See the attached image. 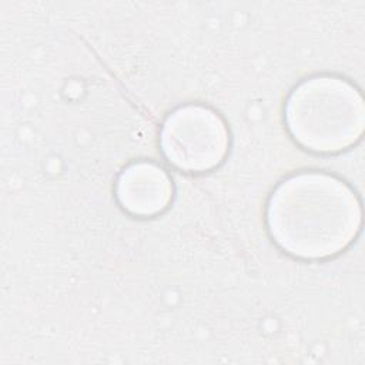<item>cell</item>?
I'll use <instances>...</instances> for the list:
<instances>
[{"label": "cell", "mask_w": 365, "mask_h": 365, "mask_svg": "<svg viewBox=\"0 0 365 365\" xmlns=\"http://www.w3.org/2000/svg\"><path fill=\"white\" fill-rule=\"evenodd\" d=\"M361 205L341 180L302 173L272 192L267 222L274 241L299 258H327L346 248L361 228Z\"/></svg>", "instance_id": "cell-1"}, {"label": "cell", "mask_w": 365, "mask_h": 365, "mask_svg": "<svg viewBox=\"0 0 365 365\" xmlns=\"http://www.w3.org/2000/svg\"><path fill=\"white\" fill-rule=\"evenodd\" d=\"M285 123L302 147L318 153H336L359 140L365 124L364 100L342 78L314 77L289 94Z\"/></svg>", "instance_id": "cell-2"}, {"label": "cell", "mask_w": 365, "mask_h": 365, "mask_svg": "<svg viewBox=\"0 0 365 365\" xmlns=\"http://www.w3.org/2000/svg\"><path fill=\"white\" fill-rule=\"evenodd\" d=\"M160 144L165 158L184 171H207L217 167L228 150V131L211 108L185 106L168 115Z\"/></svg>", "instance_id": "cell-3"}, {"label": "cell", "mask_w": 365, "mask_h": 365, "mask_svg": "<svg viewBox=\"0 0 365 365\" xmlns=\"http://www.w3.org/2000/svg\"><path fill=\"white\" fill-rule=\"evenodd\" d=\"M117 200L130 214L150 217L161 212L170 202L173 187L167 173L153 163L128 165L118 177Z\"/></svg>", "instance_id": "cell-4"}]
</instances>
